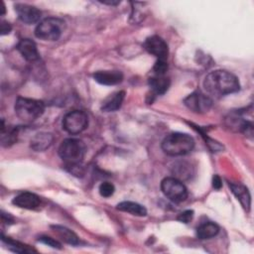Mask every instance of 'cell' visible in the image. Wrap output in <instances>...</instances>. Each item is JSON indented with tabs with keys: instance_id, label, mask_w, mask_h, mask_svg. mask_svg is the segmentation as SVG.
I'll use <instances>...</instances> for the list:
<instances>
[{
	"instance_id": "cell-1",
	"label": "cell",
	"mask_w": 254,
	"mask_h": 254,
	"mask_svg": "<svg viewBox=\"0 0 254 254\" xmlns=\"http://www.w3.org/2000/svg\"><path fill=\"white\" fill-rule=\"evenodd\" d=\"M203 87L208 94L219 97L238 91L240 84L233 73L224 69H216L204 77Z\"/></svg>"
},
{
	"instance_id": "cell-2",
	"label": "cell",
	"mask_w": 254,
	"mask_h": 254,
	"mask_svg": "<svg viewBox=\"0 0 254 254\" xmlns=\"http://www.w3.org/2000/svg\"><path fill=\"white\" fill-rule=\"evenodd\" d=\"M194 147L192 137L186 133L169 134L162 142V150L169 156H184L189 154Z\"/></svg>"
},
{
	"instance_id": "cell-3",
	"label": "cell",
	"mask_w": 254,
	"mask_h": 254,
	"mask_svg": "<svg viewBox=\"0 0 254 254\" xmlns=\"http://www.w3.org/2000/svg\"><path fill=\"white\" fill-rule=\"evenodd\" d=\"M59 155L67 167L78 166L84 158L85 145L79 139L67 138L61 143Z\"/></svg>"
},
{
	"instance_id": "cell-4",
	"label": "cell",
	"mask_w": 254,
	"mask_h": 254,
	"mask_svg": "<svg viewBox=\"0 0 254 254\" xmlns=\"http://www.w3.org/2000/svg\"><path fill=\"white\" fill-rule=\"evenodd\" d=\"M15 113L24 122H33L41 117L45 111V104L42 100L19 96L15 101Z\"/></svg>"
},
{
	"instance_id": "cell-5",
	"label": "cell",
	"mask_w": 254,
	"mask_h": 254,
	"mask_svg": "<svg viewBox=\"0 0 254 254\" xmlns=\"http://www.w3.org/2000/svg\"><path fill=\"white\" fill-rule=\"evenodd\" d=\"M64 21L49 17L42 20L35 29V36L43 41H58L64 29Z\"/></svg>"
},
{
	"instance_id": "cell-6",
	"label": "cell",
	"mask_w": 254,
	"mask_h": 254,
	"mask_svg": "<svg viewBox=\"0 0 254 254\" xmlns=\"http://www.w3.org/2000/svg\"><path fill=\"white\" fill-rule=\"evenodd\" d=\"M161 190L166 197L176 203L185 201L188 197V190L186 186L177 178H165L161 182Z\"/></svg>"
},
{
	"instance_id": "cell-7",
	"label": "cell",
	"mask_w": 254,
	"mask_h": 254,
	"mask_svg": "<svg viewBox=\"0 0 254 254\" xmlns=\"http://www.w3.org/2000/svg\"><path fill=\"white\" fill-rule=\"evenodd\" d=\"M88 126V117L81 110H73L66 113L63 119V128L71 135L79 134Z\"/></svg>"
},
{
	"instance_id": "cell-8",
	"label": "cell",
	"mask_w": 254,
	"mask_h": 254,
	"mask_svg": "<svg viewBox=\"0 0 254 254\" xmlns=\"http://www.w3.org/2000/svg\"><path fill=\"white\" fill-rule=\"evenodd\" d=\"M184 103L190 110L195 113H205L210 109L212 100L209 96L197 90L188 95L184 99Z\"/></svg>"
},
{
	"instance_id": "cell-9",
	"label": "cell",
	"mask_w": 254,
	"mask_h": 254,
	"mask_svg": "<svg viewBox=\"0 0 254 254\" xmlns=\"http://www.w3.org/2000/svg\"><path fill=\"white\" fill-rule=\"evenodd\" d=\"M145 50L155 56L158 60L166 61L169 55V49L167 43L159 36L148 37L144 43Z\"/></svg>"
},
{
	"instance_id": "cell-10",
	"label": "cell",
	"mask_w": 254,
	"mask_h": 254,
	"mask_svg": "<svg viewBox=\"0 0 254 254\" xmlns=\"http://www.w3.org/2000/svg\"><path fill=\"white\" fill-rule=\"evenodd\" d=\"M15 11L20 21L28 25L39 22L42 16V13L38 8L29 4H24V3L15 4Z\"/></svg>"
},
{
	"instance_id": "cell-11",
	"label": "cell",
	"mask_w": 254,
	"mask_h": 254,
	"mask_svg": "<svg viewBox=\"0 0 254 254\" xmlns=\"http://www.w3.org/2000/svg\"><path fill=\"white\" fill-rule=\"evenodd\" d=\"M13 204L18 207L25 208V209H35L41 204V198L30 191H24L16 195L13 200Z\"/></svg>"
},
{
	"instance_id": "cell-12",
	"label": "cell",
	"mask_w": 254,
	"mask_h": 254,
	"mask_svg": "<svg viewBox=\"0 0 254 254\" xmlns=\"http://www.w3.org/2000/svg\"><path fill=\"white\" fill-rule=\"evenodd\" d=\"M17 50L28 62H35L40 58L37 45L31 39H22L17 45Z\"/></svg>"
},
{
	"instance_id": "cell-13",
	"label": "cell",
	"mask_w": 254,
	"mask_h": 254,
	"mask_svg": "<svg viewBox=\"0 0 254 254\" xmlns=\"http://www.w3.org/2000/svg\"><path fill=\"white\" fill-rule=\"evenodd\" d=\"M93 78L103 85H116L123 79V74L119 70H98L93 73Z\"/></svg>"
},
{
	"instance_id": "cell-14",
	"label": "cell",
	"mask_w": 254,
	"mask_h": 254,
	"mask_svg": "<svg viewBox=\"0 0 254 254\" xmlns=\"http://www.w3.org/2000/svg\"><path fill=\"white\" fill-rule=\"evenodd\" d=\"M54 141V136L48 132L37 133L30 141V147L36 152H43L50 148Z\"/></svg>"
},
{
	"instance_id": "cell-15",
	"label": "cell",
	"mask_w": 254,
	"mask_h": 254,
	"mask_svg": "<svg viewBox=\"0 0 254 254\" xmlns=\"http://www.w3.org/2000/svg\"><path fill=\"white\" fill-rule=\"evenodd\" d=\"M229 187H230L233 194L240 201L241 205L247 211H249L250 204H251V196L248 191V189L241 184H233V183H229Z\"/></svg>"
},
{
	"instance_id": "cell-16",
	"label": "cell",
	"mask_w": 254,
	"mask_h": 254,
	"mask_svg": "<svg viewBox=\"0 0 254 254\" xmlns=\"http://www.w3.org/2000/svg\"><path fill=\"white\" fill-rule=\"evenodd\" d=\"M125 97V91L119 90L114 93H112L110 96H108L102 103L101 110L104 112H112L118 110Z\"/></svg>"
},
{
	"instance_id": "cell-17",
	"label": "cell",
	"mask_w": 254,
	"mask_h": 254,
	"mask_svg": "<svg viewBox=\"0 0 254 254\" xmlns=\"http://www.w3.org/2000/svg\"><path fill=\"white\" fill-rule=\"evenodd\" d=\"M51 228L64 242L70 245H77L79 243L77 235L67 227L63 225H52Z\"/></svg>"
},
{
	"instance_id": "cell-18",
	"label": "cell",
	"mask_w": 254,
	"mask_h": 254,
	"mask_svg": "<svg viewBox=\"0 0 254 254\" xmlns=\"http://www.w3.org/2000/svg\"><path fill=\"white\" fill-rule=\"evenodd\" d=\"M219 232V226L212 222V221H207L199 224L196 228V236L199 239H209L217 235Z\"/></svg>"
},
{
	"instance_id": "cell-19",
	"label": "cell",
	"mask_w": 254,
	"mask_h": 254,
	"mask_svg": "<svg viewBox=\"0 0 254 254\" xmlns=\"http://www.w3.org/2000/svg\"><path fill=\"white\" fill-rule=\"evenodd\" d=\"M116 208L136 216H145L147 214V209L145 206L134 201H121L116 205Z\"/></svg>"
},
{
	"instance_id": "cell-20",
	"label": "cell",
	"mask_w": 254,
	"mask_h": 254,
	"mask_svg": "<svg viewBox=\"0 0 254 254\" xmlns=\"http://www.w3.org/2000/svg\"><path fill=\"white\" fill-rule=\"evenodd\" d=\"M149 86L155 94H164L170 86V79L165 75H155L149 78Z\"/></svg>"
},
{
	"instance_id": "cell-21",
	"label": "cell",
	"mask_w": 254,
	"mask_h": 254,
	"mask_svg": "<svg viewBox=\"0 0 254 254\" xmlns=\"http://www.w3.org/2000/svg\"><path fill=\"white\" fill-rule=\"evenodd\" d=\"M2 242L7 245V248L16 253H27V252H34V249H31L29 246H26L18 241H15L9 237H5L2 235Z\"/></svg>"
},
{
	"instance_id": "cell-22",
	"label": "cell",
	"mask_w": 254,
	"mask_h": 254,
	"mask_svg": "<svg viewBox=\"0 0 254 254\" xmlns=\"http://www.w3.org/2000/svg\"><path fill=\"white\" fill-rule=\"evenodd\" d=\"M17 136H18V128L17 127L16 128H7V130L1 129L2 146L7 147V146L14 144L17 140Z\"/></svg>"
},
{
	"instance_id": "cell-23",
	"label": "cell",
	"mask_w": 254,
	"mask_h": 254,
	"mask_svg": "<svg viewBox=\"0 0 254 254\" xmlns=\"http://www.w3.org/2000/svg\"><path fill=\"white\" fill-rule=\"evenodd\" d=\"M115 191V188L113 184L109 182H103L99 186V193L103 197H109L111 196Z\"/></svg>"
},
{
	"instance_id": "cell-24",
	"label": "cell",
	"mask_w": 254,
	"mask_h": 254,
	"mask_svg": "<svg viewBox=\"0 0 254 254\" xmlns=\"http://www.w3.org/2000/svg\"><path fill=\"white\" fill-rule=\"evenodd\" d=\"M176 171L174 170V173L179 177V178H182V179H186L187 177H190V174L186 172V170H190V166L187 165L186 163H180L178 165H176L175 167Z\"/></svg>"
},
{
	"instance_id": "cell-25",
	"label": "cell",
	"mask_w": 254,
	"mask_h": 254,
	"mask_svg": "<svg viewBox=\"0 0 254 254\" xmlns=\"http://www.w3.org/2000/svg\"><path fill=\"white\" fill-rule=\"evenodd\" d=\"M168 69V64L166 61L158 60L153 67L155 75H164Z\"/></svg>"
},
{
	"instance_id": "cell-26",
	"label": "cell",
	"mask_w": 254,
	"mask_h": 254,
	"mask_svg": "<svg viewBox=\"0 0 254 254\" xmlns=\"http://www.w3.org/2000/svg\"><path fill=\"white\" fill-rule=\"evenodd\" d=\"M39 241L42 242V243H44V244H46V245H48V246H50V247H52V248H55V249H62V244H61L58 240H56V239H54V238H52V237H49V236H41V237L39 238Z\"/></svg>"
},
{
	"instance_id": "cell-27",
	"label": "cell",
	"mask_w": 254,
	"mask_h": 254,
	"mask_svg": "<svg viewBox=\"0 0 254 254\" xmlns=\"http://www.w3.org/2000/svg\"><path fill=\"white\" fill-rule=\"evenodd\" d=\"M192 216H193V211L190 210V209H188V210H185L183 212H181L177 219L181 222H184V223H189L191 219H192Z\"/></svg>"
},
{
	"instance_id": "cell-28",
	"label": "cell",
	"mask_w": 254,
	"mask_h": 254,
	"mask_svg": "<svg viewBox=\"0 0 254 254\" xmlns=\"http://www.w3.org/2000/svg\"><path fill=\"white\" fill-rule=\"evenodd\" d=\"M12 30V27L11 25L6 22V21H2L1 22V35L4 36V35H8Z\"/></svg>"
},
{
	"instance_id": "cell-29",
	"label": "cell",
	"mask_w": 254,
	"mask_h": 254,
	"mask_svg": "<svg viewBox=\"0 0 254 254\" xmlns=\"http://www.w3.org/2000/svg\"><path fill=\"white\" fill-rule=\"evenodd\" d=\"M212 186L216 190H219L221 188V186H222L221 180H220V178L217 175H214L213 178H212Z\"/></svg>"
},
{
	"instance_id": "cell-30",
	"label": "cell",
	"mask_w": 254,
	"mask_h": 254,
	"mask_svg": "<svg viewBox=\"0 0 254 254\" xmlns=\"http://www.w3.org/2000/svg\"><path fill=\"white\" fill-rule=\"evenodd\" d=\"M2 221L3 222H5V223H8V224H10V223H13V221H14V218L8 213H4V212H2Z\"/></svg>"
},
{
	"instance_id": "cell-31",
	"label": "cell",
	"mask_w": 254,
	"mask_h": 254,
	"mask_svg": "<svg viewBox=\"0 0 254 254\" xmlns=\"http://www.w3.org/2000/svg\"><path fill=\"white\" fill-rule=\"evenodd\" d=\"M103 4H108V5H117L120 3V1H101Z\"/></svg>"
}]
</instances>
